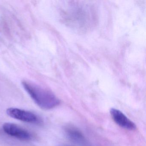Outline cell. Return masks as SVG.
I'll return each mask as SVG.
<instances>
[{"label": "cell", "instance_id": "6da1fadb", "mask_svg": "<svg viewBox=\"0 0 146 146\" xmlns=\"http://www.w3.org/2000/svg\"><path fill=\"white\" fill-rule=\"evenodd\" d=\"M22 85L31 99L42 109L50 110L59 105L60 101L50 90L29 81H23Z\"/></svg>", "mask_w": 146, "mask_h": 146}, {"label": "cell", "instance_id": "7a4b0ae2", "mask_svg": "<svg viewBox=\"0 0 146 146\" xmlns=\"http://www.w3.org/2000/svg\"><path fill=\"white\" fill-rule=\"evenodd\" d=\"M7 113L10 117L29 123H36L39 121L37 115L29 111L15 108H10L7 110Z\"/></svg>", "mask_w": 146, "mask_h": 146}, {"label": "cell", "instance_id": "3957f363", "mask_svg": "<svg viewBox=\"0 0 146 146\" xmlns=\"http://www.w3.org/2000/svg\"><path fill=\"white\" fill-rule=\"evenodd\" d=\"M3 130L9 135L23 141H29L31 139L30 133L25 129L15 124L6 123L3 125Z\"/></svg>", "mask_w": 146, "mask_h": 146}, {"label": "cell", "instance_id": "277c9868", "mask_svg": "<svg viewBox=\"0 0 146 146\" xmlns=\"http://www.w3.org/2000/svg\"><path fill=\"white\" fill-rule=\"evenodd\" d=\"M110 112L113 119L119 126L129 130H134L136 129V125L121 111L112 108Z\"/></svg>", "mask_w": 146, "mask_h": 146}, {"label": "cell", "instance_id": "5b68a950", "mask_svg": "<svg viewBox=\"0 0 146 146\" xmlns=\"http://www.w3.org/2000/svg\"><path fill=\"white\" fill-rule=\"evenodd\" d=\"M65 131L68 137L74 141L81 142L84 140L82 132L73 126H67L65 128Z\"/></svg>", "mask_w": 146, "mask_h": 146}]
</instances>
